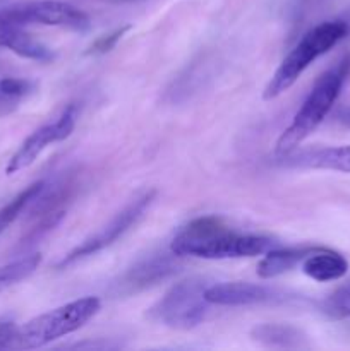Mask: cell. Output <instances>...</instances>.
<instances>
[{
    "label": "cell",
    "instance_id": "20",
    "mask_svg": "<svg viewBox=\"0 0 350 351\" xmlns=\"http://www.w3.org/2000/svg\"><path fill=\"white\" fill-rule=\"evenodd\" d=\"M129 29H130V26H124V27H119V29L112 31V33L103 34V36H100L98 40H96L95 43H93L91 47L88 48V51H86V53H88V55H102V53H106V51L113 50V48H115V45L119 43L120 40H122V36Z\"/></svg>",
    "mask_w": 350,
    "mask_h": 351
},
{
    "label": "cell",
    "instance_id": "11",
    "mask_svg": "<svg viewBox=\"0 0 350 351\" xmlns=\"http://www.w3.org/2000/svg\"><path fill=\"white\" fill-rule=\"evenodd\" d=\"M302 271L305 276L318 283H328L343 278L349 271V263L342 254L335 252L331 249L318 247L312 254H309L302 261Z\"/></svg>",
    "mask_w": 350,
    "mask_h": 351
},
{
    "label": "cell",
    "instance_id": "1",
    "mask_svg": "<svg viewBox=\"0 0 350 351\" xmlns=\"http://www.w3.org/2000/svg\"><path fill=\"white\" fill-rule=\"evenodd\" d=\"M270 237L237 233L226 228L222 219L205 216L189 223L175 235L170 250L175 257L199 259H240L256 257L275 249Z\"/></svg>",
    "mask_w": 350,
    "mask_h": 351
},
{
    "label": "cell",
    "instance_id": "17",
    "mask_svg": "<svg viewBox=\"0 0 350 351\" xmlns=\"http://www.w3.org/2000/svg\"><path fill=\"white\" fill-rule=\"evenodd\" d=\"M45 191V182H36V184L30 185L26 191L21 192L19 195L12 199L10 202H7L2 209H0V235L12 225L17 219V216L24 211L30 202L36 201L38 195Z\"/></svg>",
    "mask_w": 350,
    "mask_h": 351
},
{
    "label": "cell",
    "instance_id": "22",
    "mask_svg": "<svg viewBox=\"0 0 350 351\" xmlns=\"http://www.w3.org/2000/svg\"><path fill=\"white\" fill-rule=\"evenodd\" d=\"M338 120L342 125H345L347 129H350V108L342 110V112L338 113Z\"/></svg>",
    "mask_w": 350,
    "mask_h": 351
},
{
    "label": "cell",
    "instance_id": "18",
    "mask_svg": "<svg viewBox=\"0 0 350 351\" xmlns=\"http://www.w3.org/2000/svg\"><path fill=\"white\" fill-rule=\"evenodd\" d=\"M34 82L23 77H2L0 79V105H16L21 99L31 95Z\"/></svg>",
    "mask_w": 350,
    "mask_h": 351
},
{
    "label": "cell",
    "instance_id": "10",
    "mask_svg": "<svg viewBox=\"0 0 350 351\" xmlns=\"http://www.w3.org/2000/svg\"><path fill=\"white\" fill-rule=\"evenodd\" d=\"M278 165L287 168H311L350 173V146L294 149L287 154H280Z\"/></svg>",
    "mask_w": 350,
    "mask_h": 351
},
{
    "label": "cell",
    "instance_id": "2",
    "mask_svg": "<svg viewBox=\"0 0 350 351\" xmlns=\"http://www.w3.org/2000/svg\"><path fill=\"white\" fill-rule=\"evenodd\" d=\"M350 74V55H345L338 64L319 75L311 93L295 113L290 125L281 132L277 141V153L287 154L297 149L302 141L307 139L323 123L342 93L343 84Z\"/></svg>",
    "mask_w": 350,
    "mask_h": 351
},
{
    "label": "cell",
    "instance_id": "14",
    "mask_svg": "<svg viewBox=\"0 0 350 351\" xmlns=\"http://www.w3.org/2000/svg\"><path fill=\"white\" fill-rule=\"evenodd\" d=\"M253 339L273 348H304L305 336L297 328L288 324H261L250 331Z\"/></svg>",
    "mask_w": 350,
    "mask_h": 351
},
{
    "label": "cell",
    "instance_id": "6",
    "mask_svg": "<svg viewBox=\"0 0 350 351\" xmlns=\"http://www.w3.org/2000/svg\"><path fill=\"white\" fill-rule=\"evenodd\" d=\"M27 24L84 31L89 27V17L78 7L60 0H33L0 10V33L10 27H24Z\"/></svg>",
    "mask_w": 350,
    "mask_h": 351
},
{
    "label": "cell",
    "instance_id": "15",
    "mask_svg": "<svg viewBox=\"0 0 350 351\" xmlns=\"http://www.w3.org/2000/svg\"><path fill=\"white\" fill-rule=\"evenodd\" d=\"M174 269V261L168 259V257H158V259L146 261L139 267L130 271L126 278V283L130 285L132 288L146 287V285H151L153 281L160 280V278L163 280Z\"/></svg>",
    "mask_w": 350,
    "mask_h": 351
},
{
    "label": "cell",
    "instance_id": "7",
    "mask_svg": "<svg viewBox=\"0 0 350 351\" xmlns=\"http://www.w3.org/2000/svg\"><path fill=\"white\" fill-rule=\"evenodd\" d=\"M154 195H156V192L150 191L146 192V194L141 195V197H137L136 201L130 202L129 206H126L115 218L110 219L108 225L103 226L98 233H95L93 237L86 239L81 245H78L74 250H71V252L58 263V267L62 269V267L72 266V264H75L78 261L93 256V254L100 252V250L112 245V243L115 242V240H119L130 226L136 225V223L139 221L141 216L146 213V209L150 208L151 202H153Z\"/></svg>",
    "mask_w": 350,
    "mask_h": 351
},
{
    "label": "cell",
    "instance_id": "16",
    "mask_svg": "<svg viewBox=\"0 0 350 351\" xmlns=\"http://www.w3.org/2000/svg\"><path fill=\"white\" fill-rule=\"evenodd\" d=\"M40 263V254H31V256L21 257V259L12 261V263L0 267V293L12 287V285L30 278L38 269Z\"/></svg>",
    "mask_w": 350,
    "mask_h": 351
},
{
    "label": "cell",
    "instance_id": "9",
    "mask_svg": "<svg viewBox=\"0 0 350 351\" xmlns=\"http://www.w3.org/2000/svg\"><path fill=\"white\" fill-rule=\"evenodd\" d=\"M205 298L209 305L220 307H249V305H281L295 300L294 293L257 283H218L206 287Z\"/></svg>",
    "mask_w": 350,
    "mask_h": 351
},
{
    "label": "cell",
    "instance_id": "21",
    "mask_svg": "<svg viewBox=\"0 0 350 351\" xmlns=\"http://www.w3.org/2000/svg\"><path fill=\"white\" fill-rule=\"evenodd\" d=\"M17 326L10 321L0 322V350H12Z\"/></svg>",
    "mask_w": 350,
    "mask_h": 351
},
{
    "label": "cell",
    "instance_id": "8",
    "mask_svg": "<svg viewBox=\"0 0 350 351\" xmlns=\"http://www.w3.org/2000/svg\"><path fill=\"white\" fill-rule=\"evenodd\" d=\"M75 122H78V106L69 105L57 120L47 123V125H41L40 129H36L31 136L26 137V141L21 144L19 149L14 153V156L7 163L5 173L14 175L24 168L31 167L48 146L67 139L74 130Z\"/></svg>",
    "mask_w": 350,
    "mask_h": 351
},
{
    "label": "cell",
    "instance_id": "19",
    "mask_svg": "<svg viewBox=\"0 0 350 351\" xmlns=\"http://www.w3.org/2000/svg\"><path fill=\"white\" fill-rule=\"evenodd\" d=\"M325 312L333 319H350V280L326 298Z\"/></svg>",
    "mask_w": 350,
    "mask_h": 351
},
{
    "label": "cell",
    "instance_id": "4",
    "mask_svg": "<svg viewBox=\"0 0 350 351\" xmlns=\"http://www.w3.org/2000/svg\"><path fill=\"white\" fill-rule=\"evenodd\" d=\"M102 308L96 297H84L69 302L54 311L31 319L26 324L17 326L12 350H36L50 345L51 341L79 331L91 321Z\"/></svg>",
    "mask_w": 350,
    "mask_h": 351
},
{
    "label": "cell",
    "instance_id": "12",
    "mask_svg": "<svg viewBox=\"0 0 350 351\" xmlns=\"http://www.w3.org/2000/svg\"><path fill=\"white\" fill-rule=\"evenodd\" d=\"M318 247H294V249H271L257 264V276L263 280L281 276L294 269L299 263L312 254Z\"/></svg>",
    "mask_w": 350,
    "mask_h": 351
},
{
    "label": "cell",
    "instance_id": "13",
    "mask_svg": "<svg viewBox=\"0 0 350 351\" xmlns=\"http://www.w3.org/2000/svg\"><path fill=\"white\" fill-rule=\"evenodd\" d=\"M0 47L14 51L23 58L36 62H50L54 60V51L47 45L41 43L33 34L23 31V27H10L0 33Z\"/></svg>",
    "mask_w": 350,
    "mask_h": 351
},
{
    "label": "cell",
    "instance_id": "5",
    "mask_svg": "<svg viewBox=\"0 0 350 351\" xmlns=\"http://www.w3.org/2000/svg\"><path fill=\"white\" fill-rule=\"evenodd\" d=\"M205 290V281L199 278L178 281L150 308V317L178 331L198 328L208 317Z\"/></svg>",
    "mask_w": 350,
    "mask_h": 351
},
{
    "label": "cell",
    "instance_id": "3",
    "mask_svg": "<svg viewBox=\"0 0 350 351\" xmlns=\"http://www.w3.org/2000/svg\"><path fill=\"white\" fill-rule=\"evenodd\" d=\"M349 24L345 21H325L312 29H309L301 38L297 45L290 50V53L283 58L280 67L270 79L263 93L264 99H275L297 82V79L304 74L305 69L318 60L321 55L331 50L340 40L349 34Z\"/></svg>",
    "mask_w": 350,
    "mask_h": 351
}]
</instances>
